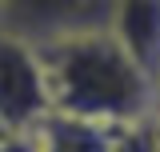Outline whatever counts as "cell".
I'll return each instance as SVG.
<instances>
[{
    "label": "cell",
    "mask_w": 160,
    "mask_h": 152,
    "mask_svg": "<svg viewBox=\"0 0 160 152\" xmlns=\"http://www.w3.org/2000/svg\"><path fill=\"white\" fill-rule=\"evenodd\" d=\"M48 104L60 116H80L112 128H132L156 104L152 80L116 44L112 32H88L40 48Z\"/></svg>",
    "instance_id": "6da1fadb"
},
{
    "label": "cell",
    "mask_w": 160,
    "mask_h": 152,
    "mask_svg": "<svg viewBox=\"0 0 160 152\" xmlns=\"http://www.w3.org/2000/svg\"><path fill=\"white\" fill-rule=\"evenodd\" d=\"M36 148L40 152H112L116 136L124 128L96 124V120H80V116H60L48 112L36 128Z\"/></svg>",
    "instance_id": "5b68a950"
},
{
    "label": "cell",
    "mask_w": 160,
    "mask_h": 152,
    "mask_svg": "<svg viewBox=\"0 0 160 152\" xmlns=\"http://www.w3.org/2000/svg\"><path fill=\"white\" fill-rule=\"evenodd\" d=\"M48 112L52 104H48L40 52L32 44L0 32V124L12 132H24V128H36Z\"/></svg>",
    "instance_id": "3957f363"
},
{
    "label": "cell",
    "mask_w": 160,
    "mask_h": 152,
    "mask_svg": "<svg viewBox=\"0 0 160 152\" xmlns=\"http://www.w3.org/2000/svg\"><path fill=\"white\" fill-rule=\"evenodd\" d=\"M116 0H0V32L32 48H52L60 40L108 32Z\"/></svg>",
    "instance_id": "7a4b0ae2"
},
{
    "label": "cell",
    "mask_w": 160,
    "mask_h": 152,
    "mask_svg": "<svg viewBox=\"0 0 160 152\" xmlns=\"http://www.w3.org/2000/svg\"><path fill=\"white\" fill-rule=\"evenodd\" d=\"M0 152H40L36 148V132L32 128H24V132H8L0 140Z\"/></svg>",
    "instance_id": "8992f818"
},
{
    "label": "cell",
    "mask_w": 160,
    "mask_h": 152,
    "mask_svg": "<svg viewBox=\"0 0 160 152\" xmlns=\"http://www.w3.org/2000/svg\"><path fill=\"white\" fill-rule=\"evenodd\" d=\"M112 152H152V148H148V140L140 132V124H132V128H124V132L116 136V148Z\"/></svg>",
    "instance_id": "52a82bcc"
},
{
    "label": "cell",
    "mask_w": 160,
    "mask_h": 152,
    "mask_svg": "<svg viewBox=\"0 0 160 152\" xmlns=\"http://www.w3.org/2000/svg\"><path fill=\"white\" fill-rule=\"evenodd\" d=\"M140 132H144V140H148V148L160 152V104H152V112L140 120Z\"/></svg>",
    "instance_id": "ba28073f"
},
{
    "label": "cell",
    "mask_w": 160,
    "mask_h": 152,
    "mask_svg": "<svg viewBox=\"0 0 160 152\" xmlns=\"http://www.w3.org/2000/svg\"><path fill=\"white\" fill-rule=\"evenodd\" d=\"M108 32L156 88L160 84V0H116Z\"/></svg>",
    "instance_id": "277c9868"
},
{
    "label": "cell",
    "mask_w": 160,
    "mask_h": 152,
    "mask_svg": "<svg viewBox=\"0 0 160 152\" xmlns=\"http://www.w3.org/2000/svg\"><path fill=\"white\" fill-rule=\"evenodd\" d=\"M8 132H12V128H4V124H0V140H4V136H8Z\"/></svg>",
    "instance_id": "9c48e42d"
}]
</instances>
